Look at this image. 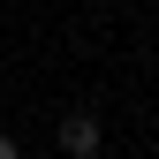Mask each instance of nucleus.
Wrapping results in <instances>:
<instances>
[{"mask_svg":"<svg viewBox=\"0 0 159 159\" xmlns=\"http://www.w3.org/2000/svg\"><path fill=\"white\" fill-rule=\"evenodd\" d=\"M98 144H106V136H98V114H68L61 121V152L68 159H98Z\"/></svg>","mask_w":159,"mask_h":159,"instance_id":"1","label":"nucleus"},{"mask_svg":"<svg viewBox=\"0 0 159 159\" xmlns=\"http://www.w3.org/2000/svg\"><path fill=\"white\" fill-rule=\"evenodd\" d=\"M0 159H15V136H0Z\"/></svg>","mask_w":159,"mask_h":159,"instance_id":"2","label":"nucleus"}]
</instances>
